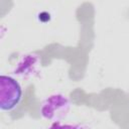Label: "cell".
Instances as JSON below:
<instances>
[{"label": "cell", "instance_id": "cell-2", "mask_svg": "<svg viewBox=\"0 0 129 129\" xmlns=\"http://www.w3.org/2000/svg\"><path fill=\"white\" fill-rule=\"evenodd\" d=\"M22 99V88L16 79L11 76L0 77V110L9 112L15 109Z\"/></svg>", "mask_w": 129, "mask_h": 129}, {"label": "cell", "instance_id": "cell-1", "mask_svg": "<svg viewBox=\"0 0 129 129\" xmlns=\"http://www.w3.org/2000/svg\"><path fill=\"white\" fill-rule=\"evenodd\" d=\"M71 111V102L69 98L61 94L55 93L45 98L39 108L40 116L51 122H58L67 118Z\"/></svg>", "mask_w": 129, "mask_h": 129}, {"label": "cell", "instance_id": "cell-3", "mask_svg": "<svg viewBox=\"0 0 129 129\" xmlns=\"http://www.w3.org/2000/svg\"><path fill=\"white\" fill-rule=\"evenodd\" d=\"M39 66V59L34 54H28L25 55L17 66V69L15 70L14 74H17L18 76L24 78V77H30L33 74L37 72Z\"/></svg>", "mask_w": 129, "mask_h": 129}]
</instances>
